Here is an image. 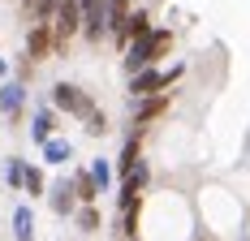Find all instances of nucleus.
Instances as JSON below:
<instances>
[{
  "instance_id": "obj_1",
  "label": "nucleus",
  "mask_w": 250,
  "mask_h": 241,
  "mask_svg": "<svg viewBox=\"0 0 250 241\" xmlns=\"http://www.w3.org/2000/svg\"><path fill=\"white\" fill-rule=\"evenodd\" d=\"M173 43H177V30H173V26H155L151 35L138 39V43H129V52L121 56V73H125V78H134V73L160 65V60L173 52Z\"/></svg>"
},
{
  "instance_id": "obj_2",
  "label": "nucleus",
  "mask_w": 250,
  "mask_h": 241,
  "mask_svg": "<svg viewBox=\"0 0 250 241\" xmlns=\"http://www.w3.org/2000/svg\"><path fill=\"white\" fill-rule=\"evenodd\" d=\"M181 73H186V60H173V65H151V69L134 73V78H125V91L129 99H147V95H164V91H173L177 82H181Z\"/></svg>"
},
{
  "instance_id": "obj_3",
  "label": "nucleus",
  "mask_w": 250,
  "mask_h": 241,
  "mask_svg": "<svg viewBox=\"0 0 250 241\" xmlns=\"http://www.w3.org/2000/svg\"><path fill=\"white\" fill-rule=\"evenodd\" d=\"M48 103L61 112V117H74L82 120L91 108H95V95L86 91V86H78V82H69V78H61V82H52L48 86Z\"/></svg>"
},
{
  "instance_id": "obj_4",
  "label": "nucleus",
  "mask_w": 250,
  "mask_h": 241,
  "mask_svg": "<svg viewBox=\"0 0 250 241\" xmlns=\"http://www.w3.org/2000/svg\"><path fill=\"white\" fill-rule=\"evenodd\" d=\"M52 35H56V56H65L74 39H82V4L61 0V9L52 13Z\"/></svg>"
},
{
  "instance_id": "obj_5",
  "label": "nucleus",
  "mask_w": 250,
  "mask_h": 241,
  "mask_svg": "<svg viewBox=\"0 0 250 241\" xmlns=\"http://www.w3.org/2000/svg\"><path fill=\"white\" fill-rule=\"evenodd\" d=\"M155 30V13H151L147 4H134V13L125 18V26L112 35V48H117V56H125L129 52V43H138L143 35H151Z\"/></svg>"
},
{
  "instance_id": "obj_6",
  "label": "nucleus",
  "mask_w": 250,
  "mask_h": 241,
  "mask_svg": "<svg viewBox=\"0 0 250 241\" xmlns=\"http://www.w3.org/2000/svg\"><path fill=\"white\" fill-rule=\"evenodd\" d=\"M168 108H173V91H164V95H147V99H129V125L147 134Z\"/></svg>"
},
{
  "instance_id": "obj_7",
  "label": "nucleus",
  "mask_w": 250,
  "mask_h": 241,
  "mask_svg": "<svg viewBox=\"0 0 250 241\" xmlns=\"http://www.w3.org/2000/svg\"><path fill=\"white\" fill-rule=\"evenodd\" d=\"M22 56H30L35 65H43L48 56H56V35H52V22H30V26H26Z\"/></svg>"
},
{
  "instance_id": "obj_8",
  "label": "nucleus",
  "mask_w": 250,
  "mask_h": 241,
  "mask_svg": "<svg viewBox=\"0 0 250 241\" xmlns=\"http://www.w3.org/2000/svg\"><path fill=\"white\" fill-rule=\"evenodd\" d=\"M26 99H30V86L18 82V78H9V82H0V117L9 120V125H18L26 112Z\"/></svg>"
},
{
  "instance_id": "obj_9",
  "label": "nucleus",
  "mask_w": 250,
  "mask_h": 241,
  "mask_svg": "<svg viewBox=\"0 0 250 241\" xmlns=\"http://www.w3.org/2000/svg\"><path fill=\"white\" fill-rule=\"evenodd\" d=\"M143 138H147V134H143V129H134V125L121 134V151H117V160H112L117 177H125L129 168H138V164H143Z\"/></svg>"
},
{
  "instance_id": "obj_10",
  "label": "nucleus",
  "mask_w": 250,
  "mask_h": 241,
  "mask_svg": "<svg viewBox=\"0 0 250 241\" xmlns=\"http://www.w3.org/2000/svg\"><path fill=\"white\" fill-rule=\"evenodd\" d=\"M48 207H52V216L74 220V211H78V194H74V181H69V177H56V181L48 185Z\"/></svg>"
},
{
  "instance_id": "obj_11",
  "label": "nucleus",
  "mask_w": 250,
  "mask_h": 241,
  "mask_svg": "<svg viewBox=\"0 0 250 241\" xmlns=\"http://www.w3.org/2000/svg\"><path fill=\"white\" fill-rule=\"evenodd\" d=\"M147 185H151V164L143 160L138 168H129L117 185V202H129V198H147Z\"/></svg>"
},
{
  "instance_id": "obj_12",
  "label": "nucleus",
  "mask_w": 250,
  "mask_h": 241,
  "mask_svg": "<svg viewBox=\"0 0 250 241\" xmlns=\"http://www.w3.org/2000/svg\"><path fill=\"white\" fill-rule=\"evenodd\" d=\"M56 129H61V112L52 103H39L35 117H30V138H35V146H43L48 138H56Z\"/></svg>"
},
{
  "instance_id": "obj_13",
  "label": "nucleus",
  "mask_w": 250,
  "mask_h": 241,
  "mask_svg": "<svg viewBox=\"0 0 250 241\" xmlns=\"http://www.w3.org/2000/svg\"><path fill=\"white\" fill-rule=\"evenodd\" d=\"M39 164L43 168H65V164H74V142L69 138H48V142L39 146Z\"/></svg>"
},
{
  "instance_id": "obj_14",
  "label": "nucleus",
  "mask_w": 250,
  "mask_h": 241,
  "mask_svg": "<svg viewBox=\"0 0 250 241\" xmlns=\"http://www.w3.org/2000/svg\"><path fill=\"white\" fill-rule=\"evenodd\" d=\"M9 228H13V241H35V207L30 202H18Z\"/></svg>"
},
{
  "instance_id": "obj_15",
  "label": "nucleus",
  "mask_w": 250,
  "mask_h": 241,
  "mask_svg": "<svg viewBox=\"0 0 250 241\" xmlns=\"http://www.w3.org/2000/svg\"><path fill=\"white\" fill-rule=\"evenodd\" d=\"M74 194H78V207H86V202H100V185H95V177H91V168L82 164V168H74Z\"/></svg>"
},
{
  "instance_id": "obj_16",
  "label": "nucleus",
  "mask_w": 250,
  "mask_h": 241,
  "mask_svg": "<svg viewBox=\"0 0 250 241\" xmlns=\"http://www.w3.org/2000/svg\"><path fill=\"white\" fill-rule=\"evenodd\" d=\"M86 168H91V177H95L100 194H112V185H117V168H112V160H108V155H95Z\"/></svg>"
},
{
  "instance_id": "obj_17",
  "label": "nucleus",
  "mask_w": 250,
  "mask_h": 241,
  "mask_svg": "<svg viewBox=\"0 0 250 241\" xmlns=\"http://www.w3.org/2000/svg\"><path fill=\"white\" fill-rule=\"evenodd\" d=\"M74 228H78V233H86V237H91V233H100V228H104V211L95 207V202L78 207V211H74Z\"/></svg>"
},
{
  "instance_id": "obj_18",
  "label": "nucleus",
  "mask_w": 250,
  "mask_h": 241,
  "mask_svg": "<svg viewBox=\"0 0 250 241\" xmlns=\"http://www.w3.org/2000/svg\"><path fill=\"white\" fill-rule=\"evenodd\" d=\"M26 168H30V160H22V155H9V160H4V185H9L13 194H22Z\"/></svg>"
},
{
  "instance_id": "obj_19",
  "label": "nucleus",
  "mask_w": 250,
  "mask_h": 241,
  "mask_svg": "<svg viewBox=\"0 0 250 241\" xmlns=\"http://www.w3.org/2000/svg\"><path fill=\"white\" fill-rule=\"evenodd\" d=\"M22 194L26 198H48V168H43V164H30V168H26Z\"/></svg>"
},
{
  "instance_id": "obj_20",
  "label": "nucleus",
  "mask_w": 250,
  "mask_h": 241,
  "mask_svg": "<svg viewBox=\"0 0 250 241\" xmlns=\"http://www.w3.org/2000/svg\"><path fill=\"white\" fill-rule=\"evenodd\" d=\"M82 129H86L91 138H108V134H112V120H108V112H104L100 103H95V108L82 117Z\"/></svg>"
},
{
  "instance_id": "obj_21",
  "label": "nucleus",
  "mask_w": 250,
  "mask_h": 241,
  "mask_svg": "<svg viewBox=\"0 0 250 241\" xmlns=\"http://www.w3.org/2000/svg\"><path fill=\"white\" fill-rule=\"evenodd\" d=\"M129 241H143V237H129Z\"/></svg>"
}]
</instances>
